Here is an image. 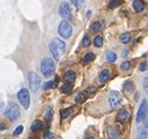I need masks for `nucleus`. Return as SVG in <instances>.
<instances>
[{"instance_id": "obj_1", "label": "nucleus", "mask_w": 148, "mask_h": 139, "mask_svg": "<svg viewBox=\"0 0 148 139\" xmlns=\"http://www.w3.org/2000/svg\"><path fill=\"white\" fill-rule=\"evenodd\" d=\"M49 49L51 52V55L56 60H61V57L65 53V43L61 39H53L51 42L49 43Z\"/></svg>"}, {"instance_id": "obj_2", "label": "nucleus", "mask_w": 148, "mask_h": 139, "mask_svg": "<svg viewBox=\"0 0 148 139\" xmlns=\"http://www.w3.org/2000/svg\"><path fill=\"white\" fill-rule=\"evenodd\" d=\"M40 69H41V73L43 74V76L48 77V76H50L51 73H54V70H55V62H54L51 58L46 57V58H43V60L41 61V67H40Z\"/></svg>"}, {"instance_id": "obj_3", "label": "nucleus", "mask_w": 148, "mask_h": 139, "mask_svg": "<svg viewBox=\"0 0 148 139\" xmlns=\"http://www.w3.org/2000/svg\"><path fill=\"white\" fill-rule=\"evenodd\" d=\"M58 35L62 38V39H69L72 34V27L71 25L66 21V20H63L60 25H58Z\"/></svg>"}, {"instance_id": "obj_4", "label": "nucleus", "mask_w": 148, "mask_h": 139, "mask_svg": "<svg viewBox=\"0 0 148 139\" xmlns=\"http://www.w3.org/2000/svg\"><path fill=\"white\" fill-rule=\"evenodd\" d=\"M28 81H29V85H30V90L33 92H38V90L42 87L41 85V81H40V77L36 75L35 73L30 72L28 73Z\"/></svg>"}, {"instance_id": "obj_5", "label": "nucleus", "mask_w": 148, "mask_h": 139, "mask_svg": "<svg viewBox=\"0 0 148 139\" xmlns=\"http://www.w3.org/2000/svg\"><path fill=\"white\" fill-rule=\"evenodd\" d=\"M18 99L19 102L21 103V105L25 108V109H28L29 108V104H30V96H29V92L27 89L22 88L19 90L18 92Z\"/></svg>"}, {"instance_id": "obj_6", "label": "nucleus", "mask_w": 148, "mask_h": 139, "mask_svg": "<svg viewBox=\"0 0 148 139\" xmlns=\"http://www.w3.org/2000/svg\"><path fill=\"white\" fill-rule=\"evenodd\" d=\"M5 116L11 120H15L20 116V108L16 105V104L11 103L10 105L7 107L6 111H5Z\"/></svg>"}, {"instance_id": "obj_7", "label": "nucleus", "mask_w": 148, "mask_h": 139, "mask_svg": "<svg viewBox=\"0 0 148 139\" xmlns=\"http://www.w3.org/2000/svg\"><path fill=\"white\" fill-rule=\"evenodd\" d=\"M147 114H148V103L146 99H143L140 103V107L136 114V123H141L142 120H145L147 118Z\"/></svg>"}, {"instance_id": "obj_8", "label": "nucleus", "mask_w": 148, "mask_h": 139, "mask_svg": "<svg viewBox=\"0 0 148 139\" xmlns=\"http://www.w3.org/2000/svg\"><path fill=\"white\" fill-rule=\"evenodd\" d=\"M121 100H123L121 95L118 91H112L108 96V104H110L111 109H117L120 105Z\"/></svg>"}, {"instance_id": "obj_9", "label": "nucleus", "mask_w": 148, "mask_h": 139, "mask_svg": "<svg viewBox=\"0 0 148 139\" xmlns=\"http://www.w3.org/2000/svg\"><path fill=\"white\" fill-rule=\"evenodd\" d=\"M58 13L63 19H69L71 18V10H70V5L68 3H62L58 7Z\"/></svg>"}, {"instance_id": "obj_10", "label": "nucleus", "mask_w": 148, "mask_h": 139, "mask_svg": "<svg viewBox=\"0 0 148 139\" xmlns=\"http://www.w3.org/2000/svg\"><path fill=\"white\" fill-rule=\"evenodd\" d=\"M106 134L108 139H121V134L116 126H108L106 130Z\"/></svg>"}, {"instance_id": "obj_11", "label": "nucleus", "mask_w": 148, "mask_h": 139, "mask_svg": "<svg viewBox=\"0 0 148 139\" xmlns=\"http://www.w3.org/2000/svg\"><path fill=\"white\" fill-rule=\"evenodd\" d=\"M130 118V111L126 109V108H123L118 111V115H117V120L120 122V123H125L127 122Z\"/></svg>"}, {"instance_id": "obj_12", "label": "nucleus", "mask_w": 148, "mask_h": 139, "mask_svg": "<svg viewBox=\"0 0 148 139\" xmlns=\"http://www.w3.org/2000/svg\"><path fill=\"white\" fill-rule=\"evenodd\" d=\"M75 80H76V73L73 70H68L64 74V81L66 83H72V82H75Z\"/></svg>"}, {"instance_id": "obj_13", "label": "nucleus", "mask_w": 148, "mask_h": 139, "mask_svg": "<svg viewBox=\"0 0 148 139\" xmlns=\"http://www.w3.org/2000/svg\"><path fill=\"white\" fill-rule=\"evenodd\" d=\"M111 77V72L108 70V69H104V70H101V73L99 74V82L104 83V82H107Z\"/></svg>"}, {"instance_id": "obj_14", "label": "nucleus", "mask_w": 148, "mask_h": 139, "mask_svg": "<svg viewBox=\"0 0 148 139\" xmlns=\"http://www.w3.org/2000/svg\"><path fill=\"white\" fill-rule=\"evenodd\" d=\"M133 8H134V11L138 12V13L142 12V11L145 10V4H143V1H142V0H134V1H133Z\"/></svg>"}, {"instance_id": "obj_15", "label": "nucleus", "mask_w": 148, "mask_h": 139, "mask_svg": "<svg viewBox=\"0 0 148 139\" xmlns=\"http://www.w3.org/2000/svg\"><path fill=\"white\" fill-rule=\"evenodd\" d=\"M42 127H43V124H42L41 120H35V122L32 124L30 130H32L33 132H36V131H39V130H42Z\"/></svg>"}, {"instance_id": "obj_16", "label": "nucleus", "mask_w": 148, "mask_h": 139, "mask_svg": "<svg viewBox=\"0 0 148 139\" xmlns=\"http://www.w3.org/2000/svg\"><path fill=\"white\" fill-rule=\"evenodd\" d=\"M91 32H93V33H97V32H99L100 29H101V27H103V23L101 22H99V21H95V22H92L91 23Z\"/></svg>"}, {"instance_id": "obj_17", "label": "nucleus", "mask_w": 148, "mask_h": 139, "mask_svg": "<svg viewBox=\"0 0 148 139\" xmlns=\"http://www.w3.org/2000/svg\"><path fill=\"white\" fill-rule=\"evenodd\" d=\"M95 57H96V55H95L92 52H89V53L85 54V56H84V58H83V62H84V63H90V62H92V61L95 60Z\"/></svg>"}, {"instance_id": "obj_18", "label": "nucleus", "mask_w": 148, "mask_h": 139, "mask_svg": "<svg viewBox=\"0 0 148 139\" xmlns=\"http://www.w3.org/2000/svg\"><path fill=\"white\" fill-rule=\"evenodd\" d=\"M124 0H111L110 4H108V8L110 10H113V8H117L119 5L123 4Z\"/></svg>"}, {"instance_id": "obj_19", "label": "nucleus", "mask_w": 148, "mask_h": 139, "mask_svg": "<svg viewBox=\"0 0 148 139\" xmlns=\"http://www.w3.org/2000/svg\"><path fill=\"white\" fill-rule=\"evenodd\" d=\"M131 34L130 33H124V34H121V36H120V41L124 43V45H126V43H128L130 41H131Z\"/></svg>"}, {"instance_id": "obj_20", "label": "nucleus", "mask_w": 148, "mask_h": 139, "mask_svg": "<svg viewBox=\"0 0 148 139\" xmlns=\"http://www.w3.org/2000/svg\"><path fill=\"white\" fill-rule=\"evenodd\" d=\"M71 90H72L71 83H64V84L61 87V91H62L63 94H69V92H71Z\"/></svg>"}, {"instance_id": "obj_21", "label": "nucleus", "mask_w": 148, "mask_h": 139, "mask_svg": "<svg viewBox=\"0 0 148 139\" xmlns=\"http://www.w3.org/2000/svg\"><path fill=\"white\" fill-rule=\"evenodd\" d=\"M53 115H54L53 108H51V107H48V108H47V111H46V115H45L46 120H47L48 123H50V120H51V118H53Z\"/></svg>"}, {"instance_id": "obj_22", "label": "nucleus", "mask_w": 148, "mask_h": 139, "mask_svg": "<svg viewBox=\"0 0 148 139\" xmlns=\"http://www.w3.org/2000/svg\"><path fill=\"white\" fill-rule=\"evenodd\" d=\"M103 42H104V40H103V36H100V35L96 36L95 40H93V45H95V47H97V48H100V47L103 46Z\"/></svg>"}, {"instance_id": "obj_23", "label": "nucleus", "mask_w": 148, "mask_h": 139, "mask_svg": "<svg viewBox=\"0 0 148 139\" xmlns=\"http://www.w3.org/2000/svg\"><path fill=\"white\" fill-rule=\"evenodd\" d=\"M70 1H71V4L73 6H75L76 8H78V10L84 6V0H70Z\"/></svg>"}, {"instance_id": "obj_24", "label": "nucleus", "mask_w": 148, "mask_h": 139, "mask_svg": "<svg viewBox=\"0 0 148 139\" xmlns=\"http://www.w3.org/2000/svg\"><path fill=\"white\" fill-rule=\"evenodd\" d=\"M106 60H107L108 62H114V61L117 60V54L113 53V52H108V53L106 54Z\"/></svg>"}, {"instance_id": "obj_25", "label": "nucleus", "mask_w": 148, "mask_h": 139, "mask_svg": "<svg viewBox=\"0 0 148 139\" xmlns=\"http://www.w3.org/2000/svg\"><path fill=\"white\" fill-rule=\"evenodd\" d=\"M54 87H56V81H48V82L43 83V85H42V88H43L45 90L51 89V88H54Z\"/></svg>"}, {"instance_id": "obj_26", "label": "nucleus", "mask_w": 148, "mask_h": 139, "mask_svg": "<svg viewBox=\"0 0 148 139\" xmlns=\"http://www.w3.org/2000/svg\"><path fill=\"white\" fill-rule=\"evenodd\" d=\"M85 95H84V92H79V94H77L76 95V97H75V102L76 103H83V102H85Z\"/></svg>"}, {"instance_id": "obj_27", "label": "nucleus", "mask_w": 148, "mask_h": 139, "mask_svg": "<svg viewBox=\"0 0 148 139\" xmlns=\"http://www.w3.org/2000/svg\"><path fill=\"white\" fill-rule=\"evenodd\" d=\"M71 111H72V108H68V109H64V110H62L61 111V119H65L70 114H71Z\"/></svg>"}, {"instance_id": "obj_28", "label": "nucleus", "mask_w": 148, "mask_h": 139, "mask_svg": "<svg viewBox=\"0 0 148 139\" xmlns=\"http://www.w3.org/2000/svg\"><path fill=\"white\" fill-rule=\"evenodd\" d=\"M131 64H132V62H130V61H125V62H123L121 65H120L121 70H128V69L131 68Z\"/></svg>"}, {"instance_id": "obj_29", "label": "nucleus", "mask_w": 148, "mask_h": 139, "mask_svg": "<svg viewBox=\"0 0 148 139\" xmlns=\"http://www.w3.org/2000/svg\"><path fill=\"white\" fill-rule=\"evenodd\" d=\"M147 69H148V62H147V61L141 62L140 65H139V70H140V72H146Z\"/></svg>"}, {"instance_id": "obj_30", "label": "nucleus", "mask_w": 148, "mask_h": 139, "mask_svg": "<svg viewBox=\"0 0 148 139\" xmlns=\"http://www.w3.org/2000/svg\"><path fill=\"white\" fill-rule=\"evenodd\" d=\"M132 87H133L132 82L127 81V82H125V84H124V90H126V91H131V90H132Z\"/></svg>"}, {"instance_id": "obj_31", "label": "nucleus", "mask_w": 148, "mask_h": 139, "mask_svg": "<svg viewBox=\"0 0 148 139\" xmlns=\"http://www.w3.org/2000/svg\"><path fill=\"white\" fill-rule=\"evenodd\" d=\"M22 131H23V126H22V125H19V126H18V127L14 130L13 136H19V134H20Z\"/></svg>"}, {"instance_id": "obj_32", "label": "nucleus", "mask_w": 148, "mask_h": 139, "mask_svg": "<svg viewBox=\"0 0 148 139\" xmlns=\"http://www.w3.org/2000/svg\"><path fill=\"white\" fill-rule=\"evenodd\" d=\"M82 45H83L84 47H88V46L90 45V38H89L88 35H85V36L83 38V41H82Z\"/></svg>"}, {"instance_id": "obj_33", "label": "nucleus", "mask_w": 148, "mask_h": 139, "mask_svg": "<svg viewBox=\"0 0 148 139\" xmlns=\"http://www.w3.org/2000/svg\"><path fill=\"white\" fill-rule=\"evenodd\" d=\"M142 85H143V89L146 90V92L148 94V77H145L142 80Z\"/></svg>"}, {"instance_id": "obj_34", "label": "nucleus", "mask_w": 148, "mask_h": 139, "mask_svg": "<svg viewBox=\"0 0 148 139\" xmlns=\"http://www.w3.org/2000/svg\"><path fill=\"white\" fill-rule=\"evenodd\" d=\"M138 139H147V132H146L145 130H142V131L139 133Z\"/></svg>"}, {"instance_id": "obj_35", "label": "nucleus", "mask_w": 148, "mask_h": 139, "mask_svg": "<svg viewBox=\"0 0 148 139\" xmlns=\"http://www.w3.org/2000/svg\"><path fill=\"white\" fill-rule=\"evenodd\" d=\"M45 139H54V134L51 132H46L45 133Z\"/></svg>"}, {"instance_id": "obj_36", "label": "nucleus", "mask_w": 148, "mask_h": 139, "mask_svg": "<svg viewBox=\"0 0 148 139\" xmlns=\"http://www.w3.org/2000/svg\"><path fill=\"white\" fill-rule=\"evenodd\" d=\"M128 53H130V50H127V49L125 50V49H124V50H123V56H127Z\"/></svg>"}, {"instance_id": "obj_37", "label": "nucleus", "mask_w": 148, "mask_h": 139, "mask_svg": "<svg viewBox=\"0 0 148 139\" xmlns=\"http://www.w3.org/2000/svg\"><path fill=\"white\" fill-rule=\"evenodd\" d=\"M86 91H88V92H90V91H96V88H88Z\"/></svg>"}, {"instance_id": "obj_38", "label": "nucleus", "mask_w": 148, "mask_h": 139, "mask_svg": "<svg viewBox=\"0 0 148 139\" xmlns=\"http://www.w3.org/2000/svg\"><path fill=\"white\" fill-rule=\"evenodd\" d=\"M89 139H95V138H89Z\"/></svg>"}]
</instances>
